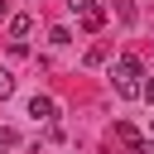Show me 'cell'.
I'll use <instances>...</instances> for the list:
<instances>
[{
  "label": "cell",
  "mask_w": 154,
  "mask_h": 154,
  "mask_svg": "<svg viewBox=\"0 0 154 154\" xmlns=\"http://www.w3.org/2000/svg\"><path fill=\"white\" fill-rule=\"evenodd\" d=\"M111 77H116V91H120L125 101H135V96H140V77H144V63H140L135 53H120V58H116V67H111Z\"/></svg>",
  "instance_id": "1"
},
{
  "label": "cell",
  "mask_w": 154,
  "mask_h": 154,
  "mask_svg": "<svg viewBox=\"0 0 154 154\" xmlns=\"http://www.w3.org/2000/svg\"><path fill=\"white\" fill-rule=\"evenodd\" d=\"M140 96H144V101H149V106H154V77H149V82H144V87H140Z\"/></svg>",
  "instance_id": "8"
},
{
  "label": "cell",
  "mask_w": 154,
  "mask_h": 154,
  "mask_svg": "<svg viewBox=\"0 0 154 154\" xmlns=\"http://www.w3.org/2000/svg\"><path fill=\"white\" fill-rule=\"evenodd\" d=\"M149 130H154V125H149Z\"/></svg>",
  "instance_id": "9"
},
{
  "label": "cell",
  "mask_w": 154,
  "mask_h": 154,
  "mask_svg": "<svg viewBox=\"0 0 154 154\" xmlns=\"http://www.w3.org/2000/svg\"><path fill=\"white\" fill-rule=\"evenodd\" d=\"M53 111H58L53 96H34V101H29V116H34V120H53Z\"/></svg>",
  "instance_id": "3"
},
{
  "label": "cell",
  "mask_w": 154,
  "mask_h": 154,
  "mask_svg": "<svg viewBox=\"0 0 154 154\" xmlns=\"http://www.w3.org/2000/svg\"><path fill=\"white\" fill-rule=\"evenodd\" d=\"M29 29H34V19H29V14H14V19H10V34H14L19 43L29 38Z\"/></svg>",
  "instance_id": "4"
},
{
  "label": "cell",
  "mask_w": 154,
  "mask_h": 154,
  "mask_svg": "<svg viewBox=\"0 0 154 154\" xmlns=\"http://www.w3.org/2000/svg\"><path fill=\"white\" fill-rule=\"evenodd\" d=\"M10 91H14V77H10V72H5V67H0V101H5V96H10Z\"/></svg>",
  "instance_id": "7"
},
{
  "label": "cell",
  "mask_w": 154,
  "mask_h": 154,
  "mask_svg": "<svg viewBox=\"0 0 154 154\" xmlns=\"http://www.w3.org/2000/svg\"><path fill=\"white\" fill-rule=\"evenodd\" d=\"M48 43H58V48H63V43H72V34H67V29H63V24H58V29H53V34H48Z\"/></svg>",
  "instance_id": "6"
},
{
  "label": "cell",
  "mask_w": 154,
  "mask_h": 154,
  "mask_svg": "<svg viewBox=\"0 0 154 154\" xmlns=\"http://www.w3.org/2000/svg\"><path fill=\"white\" fill-rule=\"evenodd\" d=\"M67 5H72V14L82 19V29H87V34H96V29L106 24V14H101V5H96V0H67Z\"/></svg>",
  "instance_id": "2"
},
{
  "label": "cell",
  "mask_w": 154,
  "mask_h": 154,
  "mask_svg": "<svg viewBox=\"0 0 154 154\" xmlns=\"http://www.w3.org/2000/svg\"><path fill=\"white\" fill-rule=\"evenodd\" d=\"M5 149H19V130H10V125H0V154Z\"/></svg>",
  "instance_id": "5"
}]
</instances>
